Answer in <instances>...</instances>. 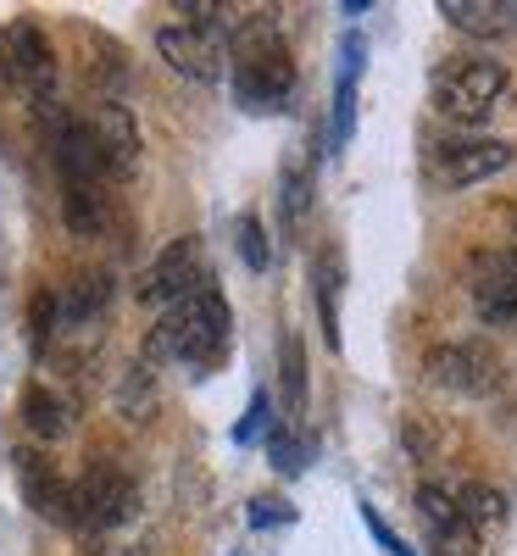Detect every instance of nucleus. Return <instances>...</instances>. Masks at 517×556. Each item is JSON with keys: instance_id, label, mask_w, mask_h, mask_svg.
<instances>
[{"instance_id": "22", "label": "nucleus", "mask_w": 517, "mask_h": 556, "mask_svg": "<svg viewBox=\"0 0 517 556\" xmlns=\"http://www.w3.org/2000/svg\"><path fill=\"white\" fill-rule=\"evenodd\" d=\"M240 256H245V267H256V273L267 267V240H262V223H256L251 212L240 217Z\"/></svg>"}, {"instance_id": "7", "label": "nucleus", "mask_w": 517, "mask_h": 556, "mask_svg": "<svg viewBox=\"0 0 517 556\" xmlns=\"http://www.w3.org/2000/svg\"><path fill=\"white\" fill-rule=\"evenodd\" d=\"M467 295H474V312L490 329H506L517 317V262L501 251H479L467 262Z\"/></svg>"}, {"instance_id": "13", "label": "nucleus", "mask_w": 517, "mask_h": 556, "mask_svg": "<svg viewBox=\"0 0 517 556\" xmlns=\"http://www.w3.org/2000/svg\"><path fill=\"white\" fill-rule=\"evenodd\" d=\"M440 17L456 34L506 39V34H517V0H440Z\"/></svg>"}, {"instance_id": "11", "label": "nucleus", "mask_w": 517, "mask_h": 556, "mask_svg": "<svg viewBox=\"0 0 517 556\" xmlns=\"http://www.w3.org/2000/svg\"><path fill=\"white\" fill-rule=\"evenodd\" d=\"M17 479H23V495L39 518L73 529V479H56L51 462H39L34 451H17Z\"/></svg>"}, {"instance_id": "18", "label": "nucleus", "mask_w": 517, "mask_h": 556, "mask_svg": "<svg viewBox=\"0 0 517 556\" xmlns=\"http://www.w3.org/2000/svg\"><path fill=\"white\" fill-rule=\"evenodd\" d=\"M317 301H323V340L340 351V262L335 256H323V267H317Z\"/></svg>"}, {"instance_id": "12", "label": "nucleus", "mask_w": 517, "mask_h": 556, "mask_svg": "<svg viewBox=\"0 0 517 556\" xmlns=\"http://www.w3.org/2000/svg\"><path fill=\"white\" fill-rule=\"evenodd\" d=\"M62 217L78 240H106L117 223V206L106 195V184H62Z\"/></svg>"}, {"instance_id": "14", "label": "nucleus", "mask_w": 517, "mask_h": 556, "mask_svg": "<svg viewBox=\"0 0 517 556\" xmlns=\"http://www.w3.org/2000/svg\"><path fill=\"white\" fill-rule=\"evenodd\" d=\"M501 167H512V146L506 139H474V146H445L440 156V178L456 184V190H467V184L479 178H495Z\"/></svg>"}, {"instance_id": "6", "label": "nucleus", "mask_w": 517, "mask_h": 556, "mask_svg": "<svg viewBox=\"0 0 517 556\" xmlns=\"http://www.w3.org/2000/svg\"><path fill=\"white\" fill-rule=\"evenodd\" d=\"M423 374H429L434 390H451V395H490L501 379V362L479 340H456V345H434Z\"/></svg>"}, {"instance_id": "9", "label": "nucleus", "mask_w": 517, "mask_h": 556, "mask_svg": "<svg viewBox=\"0 0 517 556\" xmlns=\"http://www.w3.org/2000/svg\"><path fill=\"white\" fill-rule=\"evenodd\" d=\"M7 51H12V73L28 84V96H34L39 106H51V89H56V56H51V45H45V34H39L34 23H12Z\"/></svg>"}, {"instance_id": "15", "label": "nucleus", "mask_w": 517, "mask_h": 556, "mask_svg": "<svg viewBox=\"0 0 517 556\" xmlns=\"http://www.w3.org/2000/svg\"><path fill=\"white\" fill-rule=\"evenodd\" d=\"M23 417H28V429H34L39 440H67L78 406H73L56 384H45V379H39V384L23 390Z\"/></svg>"}, {"instance_id": "2", "label": "nucleus", "mask_w": 517, "mask_h": 556, "mask_svg": "<svg viewBox=\"0 0 517 556\" xmlns=\"http://www.w3.org/2000/svg\"><path fill=\"white\" fill-rule=\"evenodd\" d=\"M506 67L490 56H462L451 67L434 73V106L456 123H484L495 112V101L506 96Z\"/></svg>"}, {"instance_id": "21", "label": "nucleus", "mask_w": 517, "mask_h": 556, "mask_svg": "<svg viewBox=\"0 0 517 556\" xmlns=\"http://www.w3.org/2000/svg\"><path fill=\"white\" fill-rule=\"evenodd\" d=\"M267 456L278 462V473H301V468H306V445H301L295 434H285V429L267 440Z\"/></svg>"}, {"instance_id": "4", "label": "nucleus", "mask_w": 517, "mask_h": 556, "mask_svg": "<svg viewBox=\"0 0 517 556\" xmlns=\"http://www.w3.org/2000/svg\"><path fill=\"white\" fill-rule=\"evenodd\" d=\"M139 301H151V306H178V301H190L201 290H212V267H206V251L201 240H173L146 273H139Z\"/></svg>"}, {"instance_id": "8", "label": "nucleus", "mask_w": 517, "mask_h": 556, "mask_svg": "<svg viewBox=\"0 0 517 556\" xmlns=\"http://www.w3.org/2000/svg\"><path fill=\"white\" fill-rule=\"evenodd\" d=\"M417 518L429 523L434 551H445V556H479V529L462 518L456 490H445V484H423V490H417Z\"/></svg>"}, {"instance_id": "3", "label": "nucleus", "mask_w": 517, "mask_h": 556, "mask_svg": "<svg viewBox=\"0 0 517 556\" xmlns=\"http://www.w3.org/2000/svg\"><path fill=\"white\" fill-rule=\"evenodd\" d=\"M134 513H139V490H134V479L123 468H106V462H101V468H89V473L73 479V529L112 534Z\"/></svg>"}, {"instance_id": "10", "label": "nucleus", "mask_w": 517, "mask_h": 556, "mask_svg": "<svg viewBox=\"0 0 517 556\" xmlns=\"http://www.w3.org/2000/svg\"><path fill=\"white\" fill-rule=\"evenodd\" d=\"M89 128H96L101 139V151L112 162V178H128L139 167V128H134V112L117 106V101H96V106H84Z\"/></svg>"}, {"instance_id": "17", "label": "nucleus", "mask_w": 517, "mask_h": 556, "mask_svg": "<svg viewBox=\"0 0 517 556\" xmlns=\"http://www.w3.org/2000/svg\"><path fill=\"white\" fill-rule=\"evenodd\" d=\"M151 406H156V379H151V367H128V374L117 379V412L139 424V417H146Z\"/></svg>"}, {"instance_id": "24", "label": "nucleus", "mask_w": 517, "mask_h": 556, "mask_svg": "<svg viewBox=\"0 0 517 556\" xmlns=\"http://www.w3.org/2000/svg\"><path fill=\"white\" fill-rule=\"evenodd\" d=\"M295 513H290V501H278V495H256L251 501V523L256 529H267V523H290Z\"/></svg>"}, {"instance_id": "5", "label": "nucleus", "mask_w": 517, "mask_h": 556, "mask_svg": "<svg viewBox=\"0 0 517 556\" xmlns=\"http://www.w3.org/2000/svg\"><path fill=\"white\" fill-rule=\"evenodd\" d=\"M156 51H162V62H167L178 78H190V84H217V78L234 67L228 39H223V34H206V28H190V23L162 28V34H156Z\"/></svg>"}, {"instance_id": "1", "label": "nucleus", "mask_w": 517, "mask_h": 556, "mask_svg": "<svg viewBox=\"0 0 517 556\" xmlns=\"http://www.w3.org/2000/svg\"><path fill=\"white\" fill-rule=\"evenodd\" d=\"M228 345H234V312L217 290H201V295L178 301L156 317L146 356L173 362V367H212V362L228 356Z\"/></svg>"}, {"instance_id": "20", "label": "nucleus", "mask_w": 517, "mask_h": 556, "mask_svg": "<svg viewBox=\"0 0 517 556\" xmlns=\"http://www.w3.org/2000/svg\"><path fill=\"white\" fill-rule=\"evenodd\" d=\"M285 390H290V417H301V406H306V362H301L295 334H285Z\"/></svg>"}, {"instance_id": "23", "label": "nucleus", "mask_w": 517, "mask_h": 556, "mask_svg": "<svg viewBox=\"0 0 517 556\" xmlns=\"http://www.w3.org/2000/svg\"><path fill=\"white\" fill-rule=\"evenodd\" d=\"M262 429H267V395H251V406H245V417H240V429H234V445H251Z\"/></svg>"}, {"instance_id": "26", "label": "nucleus", "mask_w": 517, "mask_h": 556, "mask_svg": "<svg viewBox=\"0 0 517 556\" xmlns=\"http://www.w3.org/2000/svg\"><path fill=\"white\" fill-rule=\"evenodd\" d=\"M228 556H245V551H228Z\"/></svg>"}, {"instance_id": "16", "label": "nucleus", "mask_w": 517, "mask_h": 556, "mask_svg": "<svg viewBox=\"0 0 517 556\" xmlns=\"http://www.w3.org/2000/svg\"><path fill=\"white\" fill-rule=\"evenodd\" d=\"M456 501H462V518L474 523V529H495V523L506 518V495H501L495 484H484V479H467V484L456 490Z\"/></svg>"}, {"instance_id": "25", "label": "nucleus", "mask_w": 517, "mask_h": 556, "mask_svg": "<svg viewBox=\"0 0 517 556\" xmlns=\"http://www.w3.org/2000/svg\"><path fill=\"white\" fill-rule=\"evenodd\" d=\"M512 262H517V240H512Z\"/></svg>"}, {"instance_id": "19", "label": "nucleus", "mask_w": 517, "mask_h": 556, "mask_svg": "<svg viewBox=\"0 0 517 556\" xmlns=\"http://www.w3.org/2000/svg\"><path fill=\"white\" fill-rule=\"evenodd\" d=\"M356 56L362 39H345V67H340V96H335V146L351 139V101H356Z\"/></svg>"}]
</instances>
